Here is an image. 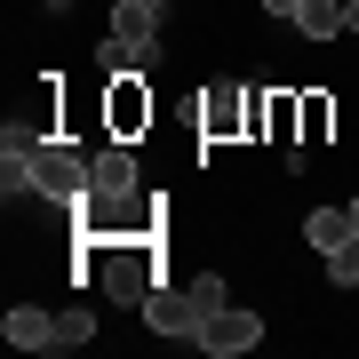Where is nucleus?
<instances>
[{"mask_svg":"<svg viewBox=\"0 0 359 359\" xmlns=\"http://www.w3.org/2000/svg\"><path fill=\"white\" fill-rule=\"evenodd\" d=\"M264 16H287V25H295V16H304V0H264Z\"/></svg>","mask_w":359,"mask_h":359,"instance_id":"nucleus-18","label":"nucleus"},{"mask_svg":"<svg viewBox=\"0 0 359 359\" xmlns=\"http://www.w3.org/2000/svg\"><path fill=\"white\" fill-rule=\"evenodd\" d=\"M192 120H200V144H240V136H256V88H240V80H208L200 104H192Z\"/></svg>","mask_w":359,"mask_h":359,"instance_id":"nucleus-3","label":"nucleus"},{"mask_svg":"<svg viewBox=\"0 0 359 359\" xmlns=\"http://www.w3.org/2000/svg\"><path fill=\"white\" fill-rule=\"evenodd\" d=\"M32 200L40 208H80L88 200V144H72V136H48L32 152Z\"/></svg>","mask_w":359,"mask_h":359,"instance_id":"nucleus-2","label":"nucleus"},{"mask_svg":"<svg viewBox=\"0 0 359 359\" xmlns=\"http://www.w3.org/2000/svg\"><path fill=\"white\" fill-rule=\"evenodd\" d=\"M351 224H359V192H351Z\"/></svg>","mask_w":359,"mask_h":359,"instance_id":"nucleus-20","label":"nucleus"},{"mask_svg":"<svg viewBox=\"0 0 359 359\" xmlns=\"http://www.w3.org/2000/svg\"><path fill=\"white\" fill-rule=\"evenodd\" d=\"M152 25H160V8H144V0H120V8H112V32L120 40H152Z\"/></svg>","mask_w":359,"mask_h":359,"instance_id":"nucleus-13","label":"nucleus"},{"mask_svg":"<svg viewBox=\"0 0 359 359\" xmlns=\"http://www.w3.org/2000/svg\"><path fill=\"white\" fill-rule=\"evenodd\" d=\"M72 216H80V240H152L160 231V200H144V192H88Z\"/></svg>","mask_w":359,"mask_h":359,"instance_id":"nucleus-1","label":"nucleus"},{"mask_svg":"<svg viewBox=\"0 0 359 359\" xmlns=\"http://www.w3.org/2000/svg\"><path fill=\"white\" fill-rule=\"evenodd\" d=\"M200 320H208V304L192 295V280H184V287H152V295H144V327H152V335H176V344H192V335H200Z\"/></svg>","mask_w":359,"mask_h":359,"instance_id":"nucleus-6","label":"nucleus"},{"mask_svg":"<svg viewBox=\"0 0 359 359\" xmlns=\"http://www.w3.org/2000/svg\"><path fill=\"white\" fill-rule=\"evenodd\" d=\"M304 240L320 248V256L351 248V240H359V224H351V200H344V208H311V216H304Z\"/></svg>","mask_w":359,"mask_h":359,"instance_id":"nucleus-10","label":"nucleus"},{"mask_svg":"<svg viewBox=\"0 0 359 359\" xmlns=\"http://www.w3.org/2000/svg\"><path fill=\"white\" fill-rule=\"evenodd\" d=\"M0 335H8L16 351H56V311H40V304H8Z\"/></svg>","mask_w":359,"mask_h":359,"instance_id":"nucleus-9","label":"nucleus"},{"mask_svg":"<svg viewBox=\"0 0 359 359\" xmlns=\"http://www.w3.org/2000/svg\"><path fill=\"white\" fill-rule=\"evenodd\" d=\"M144 128H152V88H144V72H120L112 88H104V136L136 144Z\"/></svg>","mask_w":359,"mask_h":359,"instance_id":"nucleus-5","label":"nucleus"},{"mask_svg":"<svg viewBox=\"0 0 359 359\" xmlns=\"http://www.w3.org/2000/svg\"><path fill=\"white\" fill-rule=\"evenodd\" d=\"M136 184H144V168H136V144L104 136L96 152H88V192H136Z\"/></svg>","mask_w":359,"mask_h":359,"instance_id":"nucleus-7","label":"nucleus"},{"mask_svg":"<svg viewBox=\"0 0 359 359\" xmlns=\"http://www.w3.org/2000/svg\"><path fill=\"white\" fill-rule=\"evenodd\" d=\"M96 344V320L88 311H56V351H88Z\"/></svg>","mask_w":359,"mask_h":359,"instance_id":"nucleus-15","label":"nucleus"},{"mask_svg":"<svg viewBox=\"0 0 359 359\" xmlns=\"http://www.w3.org/2000/svg\"><path fill=\"white\" fill-rule=\"evenodd\" d=\"M256 136H271V144H304V96H295V88L256 96Z\"/></svg>","mask_w":359,"mask_h":359,"instance_id":"nucleus-8","label":"nucleus"},{"mask_svg":"<svg viewBox=\"0 0 359 359\" xmlns=\"http://www.w3.org/2000/svg\"><path fill=\"white\" fill-rule=\"evenodd\" d=\"M295 32H304V40H335V32H351V25H344V0H304Z\"/></svg>","mask_w":359,"mask_h":359,"instance_id":"nucleus-12","label":"nucleus"},{"mask_svg":"<svg viewBox=\"0 0 359 359\" xmlns=\"http://www.w3.org/2000/svg\"><path fill=\"white\" fill-rule=\"evenodd\" d=\"M192 295H200V304H208V311H224V304H231V295H224V280H216V271H192Z\"/></svg>","mask_w":359,"mask_h":359,"instance_id":"nucleus-17","label":"nucleus"},{"mask_svg":"<svg viewBox=\"0 0 359 359\" xmlns=\"http://www.w3.org/2000/svg\"><path fill=\"white\" fill-rule=\"evenodd\" d=\"M256 344H264V320H256V311H240V304L208 311L200 335H192V351H208V359H240V351H256Z\"/></svg>","mask_w":359,"mask_h":359,"instance_id":"nucleus-4","label":"nucleus"},{"mask_svg":"<svg viewBox=\"0 0 359 359\" xmlns=\"http://www.w3.org/2000/svg\"><path fill=\"white\" fill-rule=\"evenodd\" d=\"M96 65L112 72V80H120V72H152V65H160V40H120V32H104Z\"/></svg>","mask_w":359,"mask_h":359,"instance_id":"nucleus-11","label":"nucleus"},{"mask_svg":"<svg viewBox=\"0 0 359 359\" xmlns=\"http://www.w3.org/2000/svg\"><path fill=\"white\" fill-rule=\"evenodd\" d=\"M144 8H168V0H144Z\"/></svg>","mask_w":359,"mask_h":359,"instance_id":"nucleus-21","label":"nucleus"},{"mask_svg":"<svg viewBox=\"0 0 359 359\" xmlns=\"http://www.w3.org/2000/svg\"><path fill=\"white\" fill-rule=\"evenodd\" d=\"M344 25H351V32H359V0H344Z\"/></svg>","mask_w":359,"mask_h":359,"instance_id":"nucleus-19","label":"nucleus"},{"mask_svg":"<svg viewBox=\"0 0 359 359\" xmlns=\"http://www.w3.org/2000/svg\"><path fill=\"white\" fill-rule=\"evenodd\" d=\"M327 128H335V96L327 88H304V144H320Z\"/></svg>","mask_w":359,"mask_h":359,"instance_id":"nucleus-14","label":"nucleus"},{"mask_svg":"<svg viewBox=\"0 0 359 359\" xmlns=\"http://www.w3.org/2000/svg\"><path fill=\"white\" fill-rule=\"evenodd\" d=\"M327 280H335V287H359V240H351V248H335V256H327Z\"/></svg>","mask_w":359,"mask_h":359,"instance_id":"nucleus-16","label":"nucleus"}]
</instances>
